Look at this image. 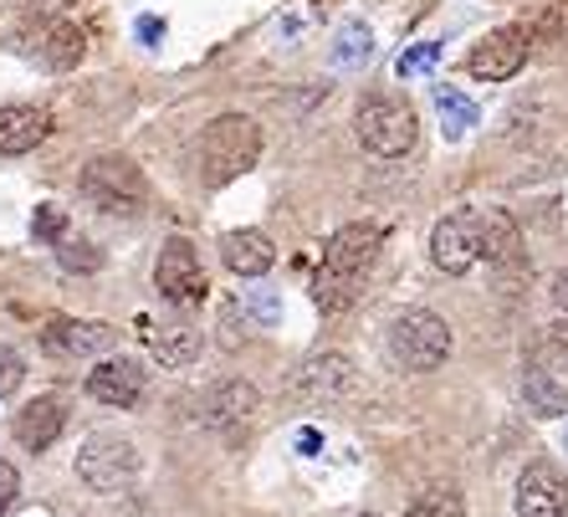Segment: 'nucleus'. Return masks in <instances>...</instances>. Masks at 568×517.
Returning <instances> with one entry per match:
<instances>
[{"mask_svg":"<svg viewBox=\"0 0 568 517\" xmlns=\"http://www.w3.org/2000/svg\"><path fill=\"white\" fill-rule=\"evenodd\" d=\"M200 180L205 185H231L262 160V129L246 113H221L200 133Z\"/></svg>","mask_w":568,"mask_h":517,"instance_id":"obj_1","label":"nucleus"},{"mask_svg":"<svg viewBox=\"0 0 568 517\" xmlns=\"http://www.w3.org/2000/svg\"><path fill=\"white\" fill-rule=\"evenodd\" d=\"M354 129H358V144L379 154V160H399V154H410L415 139H420V119H415V108L395 93H369L358 103L354 113Z\"/></svg>","mask_w":568,"mask_h":517,"instance_id":"obj_2","label":"nucleus"},{"mask_svg":"<svg viewBox=\"0 0 568 517\" xmlns=\"http://www.w3.org/2000/svg\"><path fill=\"white\" fill-rule=\"evenodd\" d=\"M78 190H82V200L103 215H139L149 200V185H144V174H139V164L123 160V154H98V160H88L78 174Z\"/></svg>","mask_w":568,"mask_h":517,"instance_id":"obj_3","label":"nucleus"},{"mask_svg":"<svg viewBox=\"0 0 568 517\" xmlns=\"http://www.w3.org/2000/svg\"><path fill=\"white\" fill-rule=\"evenodd\" d=\"M389 354H395L399 369H410V374L440 369L446 354H450L446 318H436L430 307H410V313H399V318L389 323Z\"/></svg>","mask_w":568,"mask_h":517,"instance_id":"obj_4","label":"nucleus"},{"mask_svg":"<svg viewBox=\"0 0 568 517\" xmlns=\"http://www.w3.org/2000/svg\"><path fill=\"white\" fill-rule=\"evenodd\" d=\"M78 477H82V487H93V491L133 487V477H139V452H133V440L113 436V430L88 436L78 452Z\"/></svg>","mask_w":568,"mask_h":517,"instance_id":"obj_5","label":"nucleus"},{"mask_svg":"<svg viewBox=\"0 0 568 517\" xmlns=\"http://www.w3.org/2000/svg\"><path fill=\"white\" fill-rule=\"evenodd\" d=\"M154 287H159V297L170 307H195V303H205V266H200V252L190 246L185 236H170L164 241V252H159V262H154Z\"/></svg>","mask_w":568,"mask_h":517,"instance_id":"obj_6","label":"nucleus"},{"mask_svg":"<svg viewBox=\"0 0 568 517\" xmlns=\"http://www.w3.org/2000/svg\"><path fill=\"white\" fill-rule=\"evenodd\" d=\"M523 62H528V31L523 27L491 31V37L476 41L471 57H466V67H471L476 82H507V78L523 72Z\"/></svg>","mask_w":568,"mask_h":517,"instance_id":"obj_7","label":"nucleus"},{"mask_svg":"<svg viewBox=\"0 0 568 517\" xmlns=\"http://www.w3.org/2000/svg\"><path fill=\"white\" fill-rule=\"evenodd\" d=\"M379 246H384V226H374V221H354V226L333 231V241L323 246V266L338 272V277L364 282V272H369V262L379 256Z\"/></svg>","mask_w":568,"mask_h":517,"instance_id":"obj_8","label":"nucleus"},{"mask_svg":"<svg viewBox=\"0 0 568 517\" xmlns=\"http://www.w3.org/2000/svg\"><path fill=\"white\" fill-rule=\"evenodd\" d=\"M149 389V374L139 358H103L93 374H88V395L98 405H113V410H133Z\"/></svg>","mask_w":568,"mask_h":517,"instance_id":"obj_9","label":"nucleus"},{"mask_svg":"<svg viewBox=\"0 0 568 517\" xmlns=\"http://www.w3.org/2000/svg\"><path fill=\"white\" fill-rule=\"evenodd\" d=\"M139 328H144L149 354H154L164 369H190L200 358V344H205L190 318H139Z\"/></svg>","mask_w":568,"mask_h":517,"instance_id":"obj_10","label":"nucleus"},{"mask_svg":"<svg viewBox=\"0 0 568 517\" xmlns=\"http://www.w3.org/2000/svg\"><path fill=\"white\" fill-rule=\"evenodd\" d=\"M41 348L52 358H98L113 348V328L88 318H52L41 328Z\"/></svg>","mask_w":568,"mask_h":517,"instance_id":"obj_11","label":"nucleus"},{"mask_svg":"<svg viewBox=\"0 0 568 517\" xmlns=\"http://www.w3.org/2000/svg\"><path fill=\"white\" fill-rule=\"evenodd\" d=\"M430 256H436L440 272L462 277L481 262V246H476V211H462V215H446L430 236Z\"/></svg>","mask_w":568,"mask_h":517,"instance_id":"obj_12","label":"nucleus"},{"mask_svg":"<svg viewBox=\"0 0 568 517\" xmlns=\"http://www.w3.org/2000/svg\"><path fill=\"white\" fill-rule=\"evenodd\" d=\"M517 517H568V487L558 466L532 462L517 481Z\"/></svg>","mask_w":568,"mask_h":517,"instance_id":"obj_13","label":"nucleus"},{"mask_svg":"<svg viewBox=\"0 0 568 517\" xmlns=\"http://www.w3.org/2000/svg\"><path fill=\"white\" fill-rule=\"evenodd\" d=\"M476 246H481V256H487L491 266H507V272L523 266V231H517V221L507 211H497V205L476 211Z\"/></svg>","mask_w":568,"mask_h":517,"instance_id":"obj_14","label":"nucleus"},{"mask_svg":"<svg viewBox=\"0 0 568 517\" xmlns=\"http://www.w3.org/2000/svg\"><path fill=\"white\" fill-rule=\"evenodd\" d=\"M31 52H37L41 67L67 72V67L82 62V52H88V37H82V27H72V21H57V16H47V21H37V31H31Z\"/></svg>","mask_w":568,"mask_h":517,"instance_id":"obj_15","label":"nucleus"},{"mask_svg":"<svg viewBox=\"0 0 568 517\" xmlns=\"http://www.w3.org/2000/svg\"><path fill=\"white\" fill-rule=\"evenodd\" d=\"M292 389L303 399H344L348 389H354V364H348L344 354H317L297 369Z\"/></svg>","mask_w":568,"mask_h":517,"instance_id":"obj_16","label":"nucleus"},{"mask_svg":"<svg viewBox=\"0 0 568 517\" xmlns=\"http://www.w3.org/2000/svg\"><path fill=\"white\" fill-rule=\"evenodd\" d=\"M52 133V113L31 103H6L0 108V154H31L37 144H47Z\"/></svg>","mask_w":568,"mask_h":517,"instance_id":"obj_17","label":"nucleus"},{"mask_svg":"<svg viewBox=\"0 0 568 517\" xmlns=\"http://www.w3.org/2000/svg\"><path fill=\"white\" fill-rule=\"evenodd\" d=\"M62 430H67V399L62 395H37L27 410L16 415V440H21L27 452H47Z\"/></svg>","mask_w":568,"mask_h":517,"instance_id":"obj_18","label":"nucleus"},{"mask_svg":"<svg viewBox=\"0 0 568 517\" xmlns=\"http://www.w3.org/2000/svg\"><path fill=\"white\" fill-rule=\"evenodd\" d=\"M221 262L236 272V277H266L272 262H277V246L266 231H231L221 241Z\"/></svg>","mask_w":568,"mask_h":517,"instance_id":"obj_19","label":"nucleus"},{"mask_svg":"<svg viewBox=\"0 0 568 517\" xmlns=\"http://www.w3.org/2000/svg\"><path fill=\"white\" fill-rule=\"evenodd\" d=\"M252 410H256V389L246 379H225V385H215L205 395V420L211 425H241Z\"/></svg>","mask_w":568,"mask_h":517,"instance_id":"obj_20","label":"nucleus"},{"mask_svg":"<svg viewBox=\"0 0 568 517\" xmlns=\"http://www.w3.org/2000/svg\"><path fill=\"white\" fill-rule=\"evenodd\" d=\"M523 399H528V410L538 415V420H558V415H568V389L558 385L548 369L523 374Z\"/></svg>","mask_w":568,"mask_h":517,"instance_id":"obj_21","label":"nucleus"},{"mask_svg":"<svg viewBox=\"0 0 568 517\" xmlns=\"http://www.w3.org/2000/svg\"><path fill=\"white\" fill-rule=\"evenodd\" d=\"M354 297H358V282L354 277H338V272H328V266H317L313 303L323 307V313H344V307H354Z\"/></svg>","mask_w":568,"mask_h":517,"instance_id":"obj_22","label":"nucleus"},{"mask_svg":"<svg viewBox=\"0 0 568 517\" xmlns=\"http://www.w3.org/2000/svg\"><path fill=\"white\" fill-rule=\"evenodd\" d=\"M374 52V37L364 21H344L338 37H333V67H364Z\"/></svg>","mask_w":568,"mask_h":517,"instance_id":"obj_23","label":"nucleus"},{"mask_svg":"<svg viewBox=\"0 0 568 517\" xmlns=\"http://www.w3.org/2000/svg\"><path fill=\"white\" fill-rule=\"evenodd\" d=\"M436 103H440V129H446V139H462L466 129L476 123V103L471 98H462L456 88H436Z\"/></svg>","mask_w":568,"mask_h":517,"instance_id":"obj_24","label":"nucleus"},{"mask_svg":"<svg viewBox=\"0 0 568 517\" xmlns=\"http://www.w3.org/2000/svg\"><path fill=\"white\" fill-rule=\"evenodd\" d=\"M57 262H62L67 272H98V266H103V252L82 236H62L57 241Z\"/></svg>","mask_w":568,"mask_h":517,"instance_id":"obj_25","label":"nucleus"},{"mask_svg":"<svg viewBox=\"0 0 568 517\" xmlns=\"http://www.w3.org/2000/svg\"><path fill=\"white\" fill-rule=\"evenodd\" d=\"M405 517H462V491H450V487H430V491H420Z\"/></svg>","mask_w":568,"mask_h":517,"instance_id":"obj_26","label":"nucleus"},{"mask_svg":"<svg viewBox=\"0 0 568 517\" xmlns=\"http://www.w3.org/2000/svg\"><path fill=\"white\" fill-rule=\"evenodd\" d=\"M440 62V41H420V47H410V52H399L395 62V78L399 82H410V78H425L430 67Z\"/></svg>","mask_w":568,"mask_h":517,"instance_id":"obj_27","label":"nucleus"},{"mask_svg":"<svg viewBox=\"0 0 568 517\" xmlns=\"http://www.w3.org/2000/svg\"><path fill=\"white\" fill-rule=\"evenodd\" d=\"M542 364L548 369H568V313L558 323H548V333H542Z\"/></svg>","mask_w":568,"mask_h":517,"instance_id":"obj_28","label":"nucleus"},{"mask_svg":"<svg viewBox=\"0 0 568 517\" xmlns=\"http://www.w3.org/2000/svg\"><path fill=\"white\" fill-rule=\"evenodd\" d=\"M21 379H27V358L16 354L11 344H0V395H16Z\"/></svg>","mask_w":568,"mask_h":517,"instance_id":"obj_29","label":"nucleus"},{"mask_svg":"<svg viewBox=\"0 0 568 517\" xmlns=\"http://www.w3.org/2000/svg\"><path fill=\"white\" fill-rule=\"evenodd\" d=\"M37 236H41V241H52V246L67 236V215L57 211V205H41V211H37Z\"/></svg>","mask_w":568,"mask_h":517,"instance_id":"obj_30","label":"nucleus"},{"mask_svg":"<svg viewBox=\"0 0 568 517\" xmlns=\"http://www.w3.org/2000/svg\"><path fill=\"white\" fill-rule=\"evenodd\" d=\"M16 491H21V472H16L11 462H0V517L11 513V503H16Z\"/></svg>","mask_w":568,"mask_h":517,"instance_id":"obj_31","label":"nucleus"},{"mask_svg":"<svg viewBox=\"0 0 568 517\" xmlns=\"http://www.w3.org/2000/svg\"><path fill=\"white\" fill-rule=\"evenodd\" d=\"M139 41H144V47H159V37H164V21H159V16H139Z\"/></svg>","mask_w":568,"mask_h":517,"instance_id":"obj_32","label":"nucleus"},{"mask_svg":"<svg viewBox=\"0 0 568 517\" xmlns=\"http://www.w3.org/2000/svg\"><path fill=\"white\" fill-rule=\"evenodd\" d=\"M554 303L568 313V266H564V272H558V277H554Z\"/></svg>","mask_w":568,"mask_h":517,"instance_id":"obj_33","label":"nucleus"},{"mask_svg":"<svg viewBox=\"0 0 568 517\" xmlns=\"http://www.w3.org/2000/svg\"><path fill=\"white\" fill-rule=\"evenodd\" d=\"M21 6H37V11H67V6H72V0H21Z\"/></svg>","mask_w":568,"mask_h":517,"instance_id":"obj_34","label":"nucleus"},{"mask_svg":"<svg viewBox=\"0 0 568 517\" xmlns=\"http://www.w3.org/2000/svg\"><path fill=\"white\" fill-rule=\"evenodd\" d=\"M564 452H568V430H564Z\"/></svg>","mask_w":568,"mask_h":517,"instance_id":"obj_35","label":"nucleus"},{"mask_svg":"<svg viewBox=\"0 0 568 517\" xmlns=\"http://www.w3.org/2000/svg\"><path fill=\"white\" fill-rule=\"evenodd\" d=\"M364 517H374V513H364Z\"/></svg>","mask_w":568,"mask_h":517,"instance_id":"obj_36","label":"nucleus"}]
</instances>
